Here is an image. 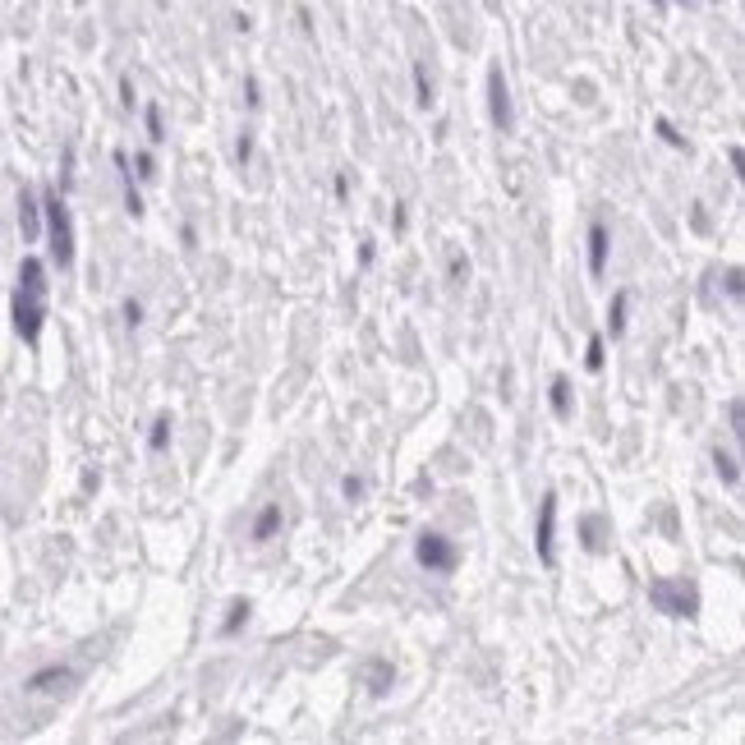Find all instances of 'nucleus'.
Masks as SVG:
<instances>
[{
    "instance_id": "nucleus-16",
    "label": "nucleus",
    "mask_w": 745,
    "mask_h": 745,
    "mask_svg": "<svg viewBox=\"0 0 745 745\" xmlns=\"http://www.w3.org/2000/svg\"><path fill=\"white\" fill-rule=\"evenodd\" d=\"M166 437H171V419H157V428H152V451L166 447Z\"/></svg>"
},
{
    "instance_id": "nucleus-2",
    "label": "nucleus",
    "mask_w": 745,
    "mask_h": 745,
    "mask_svg": "<svg viewBox=\"0 0 745 745\" xmlns=\"http://www.w3.org/2000/svg\"><path fill=\"white\" fill-rule=\"evenodd\" d=\"M42 212H46V235H51V258L60 267H69L74 263V221H69V207L51 194Z\"/></svg>"
},
{
    "instance_id": "nucleus-22",
    "label": "nucleus",
    "mask_w": 745,
    "mask_h": 745,
    "mask_svg": "<svg viewBox=\"0 0 745 745\" xmlns=\"http://www.w3.org/2000/svg\"><path fill=\"white\" fill-rule=\"evenodd\" d=\"M359 493H364V483H359L355 474H350V479H345V497H359Z\"/></svg>"
},
{
    "instance_id": "nucleus-1",
    "label": "nucleus",
    "mask_w": 745,
    "mask_h": 745,
    "mask_svg": "<svg viewBox=\"0 0 745 745\" xmlns=\"http://www.w3.org/2000/svg\"><path fill=\"white\" fill-rule=\"evenodd\" d=\"M10 309H14V332L33 345L37 336H42V322H46V267L37 263V258H23Z\"/></svg>"
},
{
    "instance_id": "nucleus-7",
    "label": "nucleus",
    "mask_w": 745,
    "mask_h": 745,
    "mask_svg": "<svg viewBox=\"0 0 745 745\" xmlns=\"http://www.w3.org/2000/svg\"><path fill=\"white\" fill-rule=\"evenodd\" d=\"M603 267H608V230L594 221V226H589V272L603 276Z\"/></svg>"
},
{
    "instance_id": "nucleus-9",
    "label": "nucleus",
    "mask_w": 745,
    "mask_h": 745,
    "mask_svg": "<svg viewBox=\"0 0 745 745\" xmlns=\"http://www.w3.org/2000/svg\"><path fill=\"white\" fill-rule=\"evenodd\" d=\"M19 221H23V235L33 240L37 235V198L28 194V189H23V198H19Z\"/></svg>"
},
{
    "instance_id": "nucleus-20",
    "label": "nucleus",
    "mask_w": 745,
    "mask_h": 745,
    "mask_svg": "<svg viewBox=\"0 0 745 745\" xmlns=\"http://www.w3.org/2000/svg\"><path fill=\"white\" fill-rule=\"evenodd\" d=\"M732 433L745 437V428H741V401H732Z\"/></svg>"
},
{
    "instance_id": "nucleus-3",
    "label": "nucleus",
    "mask_w": 745,
    "mask_h": 745,
    "mask_svg": "<svg viewBox=\"0 0 745 745\" xmlns=\"http://www.w3.org/2000/svg\"><path fill=\"white\" fill-rule=\"evenodd\" d=\"M649 603L667 617H695L700 612V594L681 580H649Z\"/></svg>"
},
{
    "instance_id": "nucleus-14",
    "label": "nucleus",
    "mask_w": 745,
    "mask_h": 745,
    "mask_svg": "<svg viewBox=\"0 0 745 745\" xmlns=\"http://www.w3.org/2000/svg\"><path fill=\"white\" fill-rule=\"evenodd\" d=\"M713 460H718V474H723V479L736 488V483H741V470H736V460H732V456H723V451H718Z\"/></svg>"
},
{
    "instance_id": "nucleus-6",
    "label": "nucleus",
    "mask_w": 745,
    "mask_h": 745,
    "mask_svg": "<svg viewBox=\"0 0 745 745\" xmlns=\"http://www.w3.org/2000/svg\"><path fill=\"white\" fill-rule=\"evenodd\" d=\"M488 106H493V125L502 129V134H511V125H516V115H511V92H506V79L502 69H488Z\"/></svg>"
},
{
    "instance_id": "nucleus-4",
    "label": "nucleus",
    "mask_w": 745,
    "mask_h": 745,
    "mask_svg": "<svg viewBox=\"0 0 745 745\" xmlns=\"http://www.w3.org/2000/svg\"><path fill=\"white\" fill-rule=\"evenodd\" d=\"M414 557H419V566H428V571H456V548H451L442 534H424V539L414 543Z\"/></svg>"
},
{
    "instance_id": "nucleus-12",
    "label": "nucleus",
    "mask_w": 745,
    "mask_h": 745,
    "mask_svg": "<svg viewBox=\"0 0 745 745\" xmlns=\"http://www.w3.org/2000/svg\"><path fill=\"white\" fill-rule=\"evenodd\" d=\"M56 681H60V686H69V681H74V672H37L33 690H56Z\"/></svg>"
},
{
    "instance_id": "nucleus-15",
    "label": "nucleus",
    "mask_w": 745,
    "mask_h": 745,
    "mask_svg": "<svg viewBox=\"0 0 745 745\" xmlns=\"http://www.w3.org/2000/svg\"><path fill=\"white\" fill-rule=\"evenodd\" d=\"M414 83H419V106H433V83H428L424 65H414Z\"/></svg>"
},
{
    "instance_id": "nucleus-8",
    "label": "nucleus",
    "mask_w": 745,
    "mask_h": 745,
    "mask_svg": "<svg viewBox=\"0 0 745 745\" xmlns=\"http://www.w3.org/2000/svg\"><path fill=\"white\" fill-rule=\"evenodd\" d=\"M552 414H557V419H571V382L566 378L552 382Z\"/></svg>"
},
{
    "instance_id": "nucleus-21",
    "label": "nucleus",
    "mask_w": 745,
    "mask_h": 745,
    "mask_svg": "<svg viewBox=\"0 0 745 745\" xmlns=\"http://www.w3.org/2000/svg\"><path fill=\"white\" fill-rule=\"evenodd\" d=\"M125 318H129V327H138V318H143V309H138L134 299H129V304H125Z\"/></svg>"
},
{
    "instance_id": "nucleus-13",
    "label": "nucleus",
    "mask_w": 745,
    "mask_h": 745,
    "mask_svg": "<svg viewBox=\"0 0 745 745\" xmlns=\"http://www.w3.org/2000/svg\"><path fill=\"white\" fill-rule=\"evenodd\" d=\"M244 617H249V603H244V598H240V603H230V617H226V626H221V631H226V635H235V631H240V626H244Z\"/></svg>"
},
{
    "instance_id": "nucleus-19",
    "label": "nucleus",
    "mask_w": 745,
    "mask_h": 745,
    "mask_svg": "<svg viewBox=\"0 0 745 745\" xmlns=\"http://www.w3.org/2000/svg\"><path fill=\"white\" fill-rule=\"evenodd\" d=\"M658 134H663L672 148H681V134H672V125H667V120H658Z\"/></svg>"
},
{
    "instance_id": "nucleus-11",
    "label": "nucleus",
    "mask_w": 745,
    "mask_h": 745,
    "mask_svg": "<svg viewBox=\"0 0 745 745\" xmlns=\"http://www.w3.org/2000/svg\"><path fill=\"white\" fill-rule=\"evenodd\" d=\"M276 525H281V506H267L263 516H258V525H253V539H272Z\"/></svg>"
},
{
    "instance_id": "nucleus-17",
    "label": "nucleus",
    "mask_w": 745,
    "mask_h": 745,
    "mask_svg": "<svg viewBox=\"0 0 745 745\" xmlns=\"http://www.w3.org/2000/svg\"><path fill=\"white\" fill-rule=\"evenodd\" d=\"M585 364L594 368V373L603 368V336H594V341H589V359H585Z\"/></svg>"
},
{
    "instance_id": "nucleus-10",
    "label": "nucleus",
    "mask_w": 745,
    "mask_h": 745,
    "mask_svg": "<svg viewBox=\"0 0 745 745\" xmlns=\"http://www.w3.org/2000/svg\"><path fill=\"white\" fill-rule=\"evenodd\" d=\"M626 299H631V295L621 290V295L612 299V309H608V327H612V336H621V332H626Z\"/></svg>"
},
{
    "instance_id": "nucleus-5",
    "label": "nucleus",
    "mask_w": 745,
    "mask_h": 745,
    "mask_svg": "<svg viewBox=\"0 0 745 745\" xmlns=\"http://www.w3.org/2000/svg\"><path fill=\"white\" fill-rule=\"evenodd\" d=\"M552 539H557V497H543L539 506V529H534V548H539V562L552 566L557 562V548H552Z\"/></svg>"
},
{
    "instance_id": "nucleus-18",
    "label": "nucleus",
    "mask_w": 745,
    "mask_h": 745,
    "mask_svg": "<svg viewBox=\"0 0 745 745\" xmlns=\"http://www.w3.org/2000/svg\"><path fill=\"white\" fill-rule=\"evenodd\" d=\"M148 134H152V143L166 138V134H161V111H157V106H148Z\"/></svg>"
}]
</instances>
